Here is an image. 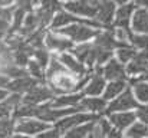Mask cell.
Segmentation results:
<instances>
[{"label":"cell","instance_id":"obj_1","mask_svg":"<svg viewBox=\"0 0 148 138\" xmlns=\"http://www.w3.org/2000/svg\"><path fill=\"white\" fill-rule=\"evenodd\" d=\"M102 29L105 30V27L97 20H84L82 23H73L55 32L65 36L75 45V43H86L94 41Z\"/></svg>","mask_w":148,"mask_h":138},{"label":"cell","instance_id":"obj_2","mask_svg":"<svg viewBox=\"0 0 148 138\" xmlns=\"http://www.w3.org/2000/svg\"><path fill=\"white\" fill-rule=\"evenodd\" d=\"M97 4H98V0H72V1L62 3V9L79 19L85 17L86 20L88 19L95 20Z\"/></svg>","mask_w":148,"mask_h":138},{"label":"cell","instance_id":"obj_3","mask_svg":"<svg viewBox=\"0 0 148 138\" xmlns=\"http://www.w3.org/2000/svg\"><path fill=\"white\" fill-rule=\"evenodd\" d=\"M138 106H140V104H138L137 99L134 98L132 89L128 87L119 96H116L114 101L108 102L105 115L116 114V112H132V111H135Z\"/></svg>","mask_w":148,"mask_h":138},{"label":"cell","instance_id":"obj_4","mask_svg":"<svg viewBox=\"0 0 148 138\" xmlns=\"http://www.w3.org/2000/svg\"><path fill=\"white\" fill-rule=\"evenodd\" d=\"M101 115H94V114H88V112H78V114H73V115H68L62 119H59L56 124H55V130L63 137L68 131H71L72 128L75 127H79V125H84V124H88V122H92L95 119H98Z\"/></svg>","mask_w":148,"mask_h":138},{"label":"cell","instance_id":"obj_5","mask_svg":"<svg viewBox=\"0 0 148 138\" xmlns=\"http://www.w3.org/2000/svg\"><path fill=\"white\" fill-rule=\"evenodd\" d=\"M50 130V125L46 122H42L36 118H23V119H16L14 124V133L16 134H23V135H39L45 131Z\"/></svg>","mask_w":148,"mask_h":138},{"label":"cell","instance_id":"obj_6","mask_svg":"<svg viewBox=\"0 0 148 138\" xmlns=\"http://www.w3.org/2000/svg\"><path fill=\"white\" fill-rule=\"evenodd\" d=\"M137 9L135 1H116V12L112 23V29L121 27V29H130L132 14Z\"/></svg>","mask_w":148,"mask_h":138},{"label":"cell","instance_id":"obj_7","mask_svg":"<svg viewBox=\"0 0 148 138\" xmlns=\"http://www.w3.org/2000/svg\"><path fill=\"white\" fill-rule=\"evenodd\" d=\"M55 99V93L50 91L48 85H38L35 88H32L27 93L23 95L22 98V104L26 105H43L48 104L50 101Z\"/></svg>","mask_w":148,"mask_h":138},{"label":"cell","instance_id":"obj_8","mask_svg":"<svg viewBox=\"0 0 148 138\" xmlns=\"http://www.w3.org/2000/svg\"><path fill=\"white\" fill-rule=\"evenodd\" d=\"M115 12H116V1H112V0H98L95 20L98 23H101L105 29H112Z\"/></svg>","mask_w":148,"mask_h":138},{"label":"cell","instance_id":"obj_9","mask_svg":"<svg viewBox=\"0 0 148 138\" xmlns=\"http://www.w3.org/2000/svg\"><path fill=\"white\" fill-rule=\"evenodd\" d=\"M69 53L73 58H76L82 65H85L86 68H89V71H92L95 68V46H94L92 42L73 46L69 50Z\"/></svg>","mask_w":148,"mask_h":138},{"label":"cell","instance_id":"obj_10","mask_svg":"<svg viewBox=\"0 0 148 138\" xmlns=\"http://www.w3.org/2000/svg\"><path fill=\"white\" fill-rule=\"evenodd\" d=\"M73 43L66 39L65 36L59 35L58 32H48L46 36H45V47L48 50H52V52H56V53H66L69 52L72 47H73Z\"/></svg>","mask_w":148,"mask_h":138},{"label":"cell","instance_id":"obj_11","mask_svg":"<svg viewBox=\"0 0 148 138\" xmlns=\"http://www.w3.org/2000/svg\"><path fill=\"white\" fill-rule=\"evenodd\" d=\"M105 117L109 121L112 130H115L121 134H124L137 121L135 111H132V112H116V114H109V115H105Z\"/></svg>","mask_w":148,"mask_h":138},{"label":"cell","instance_id":"obj_12","mask_svg":"<svg viewBox=\"0 0 148 138\" xmlns=\"http://www.w3.org/2000/svg\"><path fill=\"white\" fill-rule=\"evenodd\" d=\"M102 76L105 81H127V71L125 66L122 63H119L115 58H112L111 60H108L103 66H102Z\"/></svg>","mask_w":148,"mask_h":138},{"label":"cell","instance_id":"obj_13","mask_svg":"<svg viewBox=\"0 0 148 138\" xmlns=\"http://www.w3.org/2000/svg\"><path fill=\"white\" fill-rule=\"evenodd\" d=\"M125 71H127L128 78H134V76L148 72V49L138 50L134 59L125 66Z\"/></svg>","mask_w":148,"mask_h":138},{"label":"cell","instance_id":"obj_14","mask_svg":"<svg viewBox=\"0 0 148 138\" xmlns=\"http://www.w3.org/2000/svg\"><path fill=\"white\" fill-rule=\"evenodd\" d=\"M58 59L60 60V63H62L71 73H73V75L78 76V78H84L85 75L91 73V71H89L85 65H82L76 58H73L69 52L58 55Z\"/></svg>","mask_w":148,"mask_h":138},{"label":"cell","instance_id":"obj_15","mask_svg":"<svg viewBox=\"0 0 148 138\" xmlns=\"http://www.w3.org/2000/svg\"><path fill=\"white\" fill-rule=\"evenodd\" d=\"M130 29L132 33L137 35H148V10L144 7H138L135 9L132 19H131V25Z\"/></svg>","mask_w":148,"mask_h":138},{"label":"cell","instance_id":"obj_16","mask_svg":"<svg viewBox=\"0 0 148 138\" xmlns=\"http://www.w3.org/2000/svg\"><path fill=\"white\" fill-rule=\"evenodd\" d=\"M39 82L30 76H23V78H17V79H13L9 82L7 85V91L10 93H17V95H25L30 91L32 88L38 87Z\"/></svg>","mask_w":148,"mask_h":138},{"label":"cell","instance_id":"obj_17","mask_svg":"<svg viewBox=\"0 0 148 138\" xmlns=\"http://www.w3.org/2000/svg\"><path fill=\"white\" fill-rule=\"evenodd\" d=\"M79 105L84 108L85 112L98 115V114H105L108 102L102 96H84Z\"/></svg>","mask_w":148,"mask_h":138},{"label":"cell","instance_id":"obj_18","mask_svg":"<svg viewBox=\"0 0 148 138\" xmlns=\"http://www.w3.org/2000/svg\"><path fill=\"white\" fill-rule=\"evenodd\" d=\"M84 93H65V95H59V96H55L53 101H50V106L52 108H58V109H62V108H75V106H79L81 101L84 99Z\"/></svg>","mask_w":148,"mask_h":138},{"label":"cell","instance_id":"obj_19","mask_svg":"<svg viewBox=\"0 0 148 138\" xmlns=\"http://www.w3.org/2000/svg\"><path fill=\"white\" fill-rule=\"evenodd\" d=\"M22 98H23V95L10 93L4 101H1L0 102V119L10 118L14 114V111L22 105Z\"/></svg>","mask_w":148,"mask_h":138},{"label":"cell","instance_id":"obj_20","mask_svg":"<svg viewBox=\"0 0 148 138\" xmlns=\"http://www.w3.org/2000/svg\"><path fill=\"white\" fill-rule=\"evenodd\" d=\"M82 22H84V19H79V17H76V16L68 13L66 10L60 9V10L53 16V20H52V23H50V27H52L53 30H59V29H63V27H66V26H69V25L82 23Z\"/></svg>","mask_w":148,"mask_h":138},{"label":"cell","instance_id":"obj_21","mask_svg":"<svg viewBox=\"0 0 148 138\" xmlns=\"http://www.w3.org/2000/svg\"><path fill=\"white\" fill-rule=\"evenodd\" d=\"M106 87V81L103 79V76L101 73L92 72V76L88 82V85L84 88L82 93L85 96H99L103 93V89Z\"/></svg>","mask_w":148,"mask_h":138},{"label":"cell","instance_id":"obj_22","mask_svg":"<svg viewBox=\"0 0 148 138\" xmlns=\"http://www.w3.org/2000/svg\"><path fill=\"white\" fill-rule=\"evenodd\" d=\"M128 88V82L127 81H112V82H106V87L103 89L102 98L106 102L114 101L116 96H119L122 92Z\"/></svg>","mask_w":148,"mask_h":138},{"label":"cell","instance_id":"obj_23","mask_svg":"<svg viewBox=\"0 0 148 138\" xmlns=\"http://www.w3.org/2000/svg\"><path fill=\"white\" fill-rule=\"evenodd\" d=\"M112 131V127L106 117H99L97 121H94L92 128L89 131L88 138H106Z\"/></svg>","mask_w":148,"mask_h":138},{"label":"cell","instance_id":"obj_24","mask_svg":"<svg viewBox=\"0 0 148 138\" xmlns=\"http://www.w3.org/2000/svg\"><path fill=\"white\" fill-rule=\"evenodd\" d=\"M137 53H138V50H137L135 47H132L131 45H125V46H122V47H119V49L115 50L114 58H115L119 63H122L124 66H127V65L134 59V56H135Z\"/></svg>","mask_w":148,"mask_h":138},{"label":"cell","instance_id":"obj_25","mask_svg":"<svg viewBox=\"0 0 148 138\" xmlns=\"http://www.w3.org/2000/svg\"><path fill=\"white\" fill-rule=\"evenodd\" d=\"M26 71H27L29 76L33 78V79H36L39 84L43 82V81H46V71H45L36 60L30 59L29 63H27V66H26Z\"/></svg>","mask_w":148,"mask_h":138},{"label":"cell","instance_id":"obj_26","mask_svg":"<svg viewBox=\"0 0 148 138\" xmlns=\"http://www.w3.org/2000/svg\"><path fill=\"white\" fill-rule=\"evenodd\" d=\"M125 138H147L148 137V127L144 125L140 121H135L125 133H124Z\"/></svg>","mask_w":148,"mask_h":138},{"label":"cell","instance_id":"obj_27","mask_svg":"<svg viewBox=\"0 0 148 138\" xmlns=\"http://www.w3.org/2000/svg\"><path fill=\"white\" fill-rule=\"evenodd\" d=\"M132 89L134 98L137 99V102L140 105L148 104V82H138L130 87Z\"/></svg>","mask_w":148,"mask_h":138},{"label":"cell","instance_id":"obj_28","mask_svg":"<svg viewBox=\"0 0 148 138\" xmlns=\"http://www.w3.org/2000/svg\"><path fill=\"white\" fill-rule=\"evenodd\" d=\"M92 124H94V121L92 122H88V124H84V125H79V127H75L71 131H68L63 135V138H88L89 131L92 128Z\"/></svg>","mask_w":148,"mask_h":138},{"label":"cell","instance_id":"obj_29","mask_svg":"<svg viewBox=\"0 0 148 138\" xmlns=\"http://www.w3.org/2000/svg\"><path fill=\"white\" fill-rule=\"evenodd\" d=\"M33 60H36L45 71L49 65V60H50V55H49V50L43 46V47H38V49H33Z\"/></svg>","mask_w":148,"mask_h":138},{"label":"cell","instance_id":"obj_30","mask_svg":"<svg viewBox=\"0 0 148 138\" xmlns=\"http://www.w3.org/2000/svg\"><path fill=\"white\" fill-rule=\"evenodd\" d=\"M14 124L16 121L10 118L0 119V138H10L14 134Z\"/></svg>","mask_w":148,"mask_h":138},{"label":"cell","instance_id":"obj_31","mask_svg":"<svg viewBox=\"0 0 148 138\" xmlns=\"http://www.w3.org/2000/svg\"><path fill=\"white\" fill-rule=\"evenodd\" d=\"M130 45L135 47L137 50H144L148 49V35H137L132 33L130 38Z\"/></svg>","mask_w":148,"mask_h":138},{"label":"cell","instance_id":"obj_32","mask_svg":"<svg viewBox=\"0 0 148 138\" xmlns=\"http://www.w3.org/2000/svg\"><path fill=\"white\" fill-rule=\"evenodd\" d=\"M135 117H137V121L143 122L144 125L148 127V104L140 105V106L135 109Z\"/></svg>","mask_w":148,"mask_h":138},{"label":"cell","instance_id":"obj_33","mask_svg":"<svg viewBox=\"0 0 148 138\" xmlns=\"http://www.w3.org/2000/svg\"><path fill=\"white\" fill-rule=\"evenodd\" d=\"M36 138H62V135H60L55 128H50V130H48V131H45V133L39 134Z\"/></svg>","mask_w":148,"mask_h":138},{"label":"cell","instance_id":"obj_34","mask_svg":"<svg viewBox=\"0 0 148 138\" xmlns=\"http://www.w3.org/2000/svg\"><path fill=\"white\" fill-rule=\"evenodd\" d=\"M9 30H10V22L0 19V33H3V35H6V36H7Z\"/></svg>","mask_w":148,"mask_h":138},{"label":"cell","instance_id":"obj_35","mask_svg":"<svg viewBox=\"0 0 148 138\" xmlns=\"http://www.w3.org/2000/svg\"><path fill=\"white\" fill-rule=\"evenodd\" d=\"M106 138H124V134H121V133H118V131L112 130V131H111V134H109Z\"/></svg>","mask_w":148,"mask_h":138},{"label":"cell","instance_id":"obj_36","mask_svg":"<svg viewBox=\"0 0 148 138\" xmlns=\"http://www.w3.org/2000/svg\"><path fill=\"white\" fill-rule=\"evenodd\" d=\"M9 95H10V92L7 91V89H0V102H1V101H4Z\"/></svg>","mask_w":148,"mask_h":138},{"label":"cell","instance_id":"obj_37","mask_svg":"<svg viewBox=\"0 0 148 138\" xmlns=\"http://www.w3.org/2000/svg\"><path fill=\"white\" fill-rule=\"evenodd\" d=\"M10 138H30V137H27V135H23V134H13Z\"/></svg>","mask_w":148,"mask_h":138},{"label":"cell","instance_id":"obj_38","mask_svg":"<svg viewBox=\"0 0 148 138\" xmlns=\"http://www.w3.org/2000/svg\"><path fill=\"white\" fill-rule=\"evenodd\" d=\"M124 138H125V137H124Z\"/></svg>","mask_w":148,"mask_h":138},{"label":"cell","instance_id":"obj_39","mask_svg":"<svg viewBox=\"0 0 148 138\" xmlns=\"http://www.w3.org/2000/svg\"><path fill=\"white\" fill-rule=\"evenodd\" d=\"M147 138H148V137H147Z\"/></svg>","mask_w":148,"mask_h":138}]
</instances>
